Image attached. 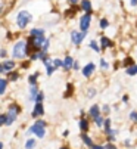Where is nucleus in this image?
Masks as SVG:
<instances>
[{
	"mask_svg": "<svg viewBox=\"0 0 137 149\" xmlns=\"http://www.w3.org/2000/svg\"><path fill=\"white\" fill-rule=\"evenodd\" d=\"M31 19H33V16H31V13H30V12H27V10H21V12L18 13V18H16L18 27L25 28V27H27V24L30 22Z\"/></svg>",
	"mask_w": 137,
	"mask_h": 149,
	"instance_id": "f257e3e1",
	"label": "nucleus"
},
{
	"mask_svg": "<svg viewBox=\"0 0 137 149\" xmlns=\"http://www.w3.org/2000/svg\"><path fill=\"white\" fill-rule=\"evenodd\" d=\"M27 55V45H25V41H18V43L15 45V47H13V56L15 58H18V59H21V58H24Z\"/></svg>",
	"mask_w": 137,
	"mask_h": 149,
	"instance_id": "f03ea898",
	"label": "nucleus"
},
{
	"mask_svg": "<svg viewBox=\"0 0 137 149\" xmlns=\"http://www.w3.org/2000/svg\"><path fill=\"white\" fill-rule=\"evenodd\" d=\"M44 125H46L44 121H37V123L31 127V129H30V132L34 133L37 137H44V133H46V132H44Z\"/></svg>",
	"mask_w": 137,
	"mask_h": 149,
	"instance_id": "7ed1b4c3",
	"label": "nucleus"
},
{
	"mask_svg": "<svg viewBox=\"0 0 137 149\" xmlns=\"http://www.w3.org/2000/svg\"><path fill=\"white\" fill-rule=\"evenodd\" d=\"M18 111H19L18 106H15V105L9 106V112H8V115H6V124H8V125H10V124L15 121V118H16V115H18Z\"/></svg>",
	"mask_w": 137,
	"mask_h": 149,
	"instance_id": "20e7f679",
	"label": "nucleus"
},
{
	"mask_svg": "<svg viewBox=\"0 0 137 149\" xmlns=\"http://www.w3.org/2000/svg\"><path fill=\"white\" fill-rule=\"evenodd\" d=\"M90 22H91V15L90 13H86L83 18H81V21H80V28H81V31H88V27H90Z\"/></svg>",
	"mask_w": 137,
	"mask_h": 149,
	"instance_id": "39448f33",
	"label": "nucleus"
},
{
	"mask_svg": "<svg viewBox=\"0 0 137 149\" xmlns=\"http://www.w3.org/2000/svg\"><path fill=\"white\" fill-rule=\"evenodd\" d=\"M86 36H87L86 31H83L81 34H80L78 31H72V33H71V40H72V43H74V45H80Z\"/></svg>",
	"mask_w": 137,
	"mask_h": 149,
	"instance_id": "423d86ee",
	"label": "nucleus"
},
{
	"mask_svg": "<svg viewBox=\"0 0 137 149\" xmlns=\"http://www.w3.org/2000/svg\"><path fill=\"white\" fill-rule=\"evenodd\" d=\"M95 70H96V65H95V63H87V65L83 68V74H84V77H90L91 74H93Z\"/></svg>",
	"mask_w": 137,
	"mask_h": 149,
	"instance_id": "0eeeda50",
	"label": "nucleus"
},
{
	"mask_svg": "<svg viewBox=\"0 0 137 149\" xmlns=\"http://www.w3.org/2000/svg\"><path fill=\"white\" fill-rule=\"evenodd\" d=\"M44 65H46V70H47V75H52V72L55 71V65H53V62H50L47 58L44 59Z\"/></svg>",
	"mask_w": 137,
	"mask_h": 149,
	"instance_id": "6e6552de",
	"label": "nucleus"
},
{
	"mask_svg": "<svg viewBox=\"0 0 137 149\" xmlns=\"http://www.w3.org/2000/svg\"><path fill=\"white\" fill-rule=\"evenodd\" d=\"M90 115L93 117V118H97V117L100 115V108H99L97 105H93V106L90 108Z\"/></svg>",
	"mask_w": 137,
	"mask_h": 149,
	"instance_id": "1a4fd4ad",
	"label": "nucleus"
},
{
	"mask_svg": "<svg viewBox=\"0 0 137 149\" xmlns=\"http://www.w3.org/2000/svg\"><path fill=\"white\" fill-rule=\"evenodd\" d=\"M72 67H74L72 58H71V56H66L65 61H63V68H65V70H70V68H72Z\"/></svg>",
	"mask_w": 137,
	"mask_h": 149,
	"instance_id": "9d476101",
	"label": "nucleus"
},
{
	"mask_svg": "<svg viewBox=\"0 0 137 149\" xmlns=\"http://www.w3.org/2000/svg\"><path fill=\"white\" fill-rule=\"evenodd\" d=\"M43 105L41 103H37L35 105V108H34V111H33V117H40V115H43Z\"/></svg>",
	"mask_w": 137,
	"mask_h": 149,
	"instance_id": "9b49d317",
	"label": "nucleus"
},
{
	"mask_svg": "<svg viewBox=\"0 0 137 149\" xmlns=\"http://www.w3.org/2000/svg\"><path fill=\"white\" fill-rule=\"evenodd\" d=\"M81 9L86 10L87 13H90V10H91V3H90V0H83V2H81Z\"/></svg>",
	"mask_w": 137,
	"mask_h": 149,
	"instance_id": "f8f14e48",
	"label": "nucleus"
},
{
	"mask_svg": "<svg viewBox=\"0 0 137 149\" xmlns=\"http://www.w3.org/2000/svg\"><path fill=\"white\" fill-rule=\"evenodd\" d=\"M31 37H44V30H41V28L31 30Z\"/></svg>",
	"mask_w": 137,
	"mask_h": 149,
	"instance_id": "ddd939ff",
	"label": "nucleus"
},
{
	"mask_svg": "<svg viewBox=\"0 0 137 149\" xmlns=\"http://www.w3.org/2000/svg\"><path fill=\"white\" fill-rule=\"evenodd\" d=\"M13 67H15V62H13V61H6V62L3 63L5 71H12V70H13Z\"/></svg>",
	"mask_w": 137,
	"mask_h": 149,
	"instance_id": "4468645a",
	"label": "nucleus"
},
{
	"mask_svg": "<svg viewBox=\"0 0 137 149\" xmlns=\"http://www.w3.org/2000/svg\"><path fill=\"white\" fill-rule=\"evenodd\" d=\"M100 43H102V47L103 49H106V47H109V46H112V41L108 38V37H102V40H100Z\"/></svg>",
	"mask_w": 137,
	"mask_h": 149,
	"instance_id": "2eb2a0df",
	"label": "nucleus"
},
{
	"mask_svg": "<svg viewBox=\"0 0 137 149\" xmlns=\"http://www.w3.org/2000/svg\"><path fill=\"white\" fill-rule=\"evenodd\" d=\"M37 95H38V89H37L35 86H33V87H31V90H30V97H31L33 100H35Z\"/></svg>",
	"mask_w": 137,
	"mask_h": 149,
	"instance_id": "dca6fc26",
	"label": "nucleus"
},
{
	"mask_svg": "<svg viewBox=\"0 0 137 149\" xmlns=\"http://www.w3.org/2000/svg\"><path fill=\"white\" fill-rule=\"evenodd\" d=\"M83 142H84L87 146H90V148H93V146H95V145H93V142H91V139H90L87 134H84V136H83Z\"/></svg>",
	"mask_w": 137,
	"mask_h": 149,
	"instance_id": "f3484780",
	"label": "nucleus"
},
{
	"mask_svg": "<svg viewBox=\"0 0 137 149\" xmlns=\"http://www.w3.org/2000/svg\"><path fill=\"white\" fill-rule=\"evenodd\" d=\"M127 74H128V75H134V74H137V65H131V67L127 70Z\"/></svg>",
	"mask_w": 137,
	"mask_h": 149,
	"instance_id": "a211bd4d",
	"label": "nucleus"
},
{
	"mask_svg": "<svg viewBox=\"0 0 137 149\" xmlns=\"http://www.w3.org/2000/svg\"><path fill=\"white\" fill-rule=\"evenodd\" d=\"M6 80H0V95H3L5 90H6Z\"/></svg>",
	"mask_w": 137,
	"mask_h": 149,
	"instance_id": "6ab92c4d",
	"label": "nucleus"
},
{
	"mask_svg": "<svg viewBox=\"0 0 137 149\" xmlns=\"http://www.w3.org/2000/svg\"><path fill=\"white\" fill-rule=\"evenodd\" d=\"M80 129H81L83 132H86V130L88 129V123H87L86 120H81V121H80Z\"/></svg>",
	"mask_w": 137,
	"mask_h": 149,
	"instance_id": "aec40b11",
	"label": "nucleus"
},
{
	"mask_svg": "<svg viewBox=\"0 0 137 149\" xmlns=\"http://www.w3.org/2000/svg\"><path fill=\"white\" fill-rule=\"evenodd\" d=\"M90 47L93 49L95 52H100V46L96 43V41H90Z\"/></svg>",
	"mask_w": 137,
	"mask_h": 149,
	"instance_id": "412c9836",
	"label": "nucleus"
},
{
	"mask_svg": "<svg viewBox=\"0 0 137 149\" xmlns=\"http://www.w3.org/2000/svg\"><path fill=\"white\" fill-rule=\"evenodd\" d=\"M34 146H35V140H34V139H30V140L27 142V145H25L27 149H33Z\"/></svg>",
	"mask_w": 137,
	"mask_h": 149,
	"instance_id": "4be33fe9",
	"label": "nucleus"
},
{
	"mask_svg": "<svg viewBox=\"0 0 137 149\" xmlns=\"http://www.w3.org/2000/svg\"><path fill=\"white\" fill-rule=\"evenodd\" d=\"M105 129H106V132H108V134L111 133V120H105Z\"/></svg>",
	"mask_w": 137,
	"mask_h": 149,
	"instance_id": "5701e85b",
	"label": "nucleus"
},
{
	"mask_svg": "<svg viewBox=\"0 0 137 149\" xmlns=\"http://www.w3.org/2000/svg\"><path fill=\"white\" fill-rule=\"evenodd\" d=\"M53 65H55V68H59V67H63V62L61 59H55L53 61Z\"/></svg>",
	"mask_w": 137,
	"mask_h": 149,
	"instance_id": "b1692460",
	"label": "nucleus"
},
{
	"mask_svg": "<svg viewBox=\"0 0 137 149\" xmlns=\"http://www.w3.org/2000/svg\"><path fill=\"white\" fill-rule=\"evenodd\" d=\"M95 123H96V125H97V127H100V125H102V124H103L105 121H103V118H102V117L99 115L97 118H95Z\"/></svg>",
	"mask_w": 137,
	"mask_h": 149,
	"instance_id": "393cba45",
	"label": "nucleus"
},
{
	"mask_svg": "<svg viewBox=\"0 0 137 149\" xmlns=\"http://www.w3.org/2000/svg\"><path fill=\"white\" fill-rule=\"evenodd\" d=\"M108 27V21L106 19H102L100 21V28H106Z\"/></svg>",
	"mask_w": 137,
	"mask_h": 149,
	"instance_id": "a878e982",
	"label": "nucleus"
},
{
	"mask_svg": "<svg viewBox=\"0 0 137 149\" xmlns=\"http://www.w3.org/2000/svg\"><path fill=\"white\" fill-rule=\"evenodd\" d=\"M100 65H102V68H103V70H106V68L109 67V65H108V62H106L105 59H102V61H100Z\"/></svg>",
	"mask_w": 137,
	"mask_h": 149,
	"instance_id": "bb28decb",
	"label": "nucleus"
},
{
	"mask_svg": "<svg viewBox=\"0 0 137 149\" xmlns=\"http://www.w3.org/2000/svg\"><path fill=\"white\" fill-rule=\"evenodd\" d=\"M41 100H43V93H38L37 97H35V102L37 103H41Z\"/></svg>",
	"mask_w": 137,
	"mask_h": 149,
	"instance_id": "cd10ccee",
	"label": "nucleus"
},
{
	"mask_svg": "<svg viewBox=\"0 0 137 149\" xmlns=\"http://www.w3.org/2000/svg\"><path fill=\"white\" fill-rule=\"evenodd\" d=\"M130 120H133V121H137V112H136V111L130 114Z\"/></svg>",
	"mask_w": 137,
	"mask_h": 149,
	"instance_id": "c85d7f7f",
	"label": "nucleus"
},
{
	"mask_svg": "<svg viewBox=\"0 0 137 149\" xmlns=\"http://www.w3.org/2000/svg\"><path fill=\"white\" fill-rule=\"evenodd\" d=\"M3 124H6V117L5 115H0V125H3Z\"/></svg>",
	"mask_w": 137,
	"mask_h": 149,
	"instance_id": "c756f323",
	"label": "nucleus"
},
{
	"mask_svg": "<svg viewBox=\"0 0 137 149\" xmlns=\"http://www.w3.org/2000/svg\"><path fill=\"white\" fill-rule=\"evenodd\" d=\"M47 47H49V40H46L43 45V50H47Z\"/></svg>",
	"mask_w": 137,
	"mask_h": 149,
	"instance_id": "7c9ffc66",
	"label": "nucleus"
},
{
	"mask_svg": "<svg viewBox=\"0 0 137 149\" xmlns=\"http://www.w3.org/2000/svg\"><path fill=\"white\" fill-rule=\"evenodd\" d=\"M35 78H37V74H35V75H31V77H30V83L34 84V83H35Z\"/></svg>",
	"mask_w": 137,
	"mask_h": 149,
	"instance_id": "2f4dec72",
	"label": "nucleus"
},
{
	"mask_svg": "<svg viewBox=\"0 0 137 149\" xmlns=\"http://www.w3.org/2000/svg\"><path fill=\"white\" fill-rule=\"evenodd\" d=\"M95 89H90V92H88V97H91V96H95Z\"/></svg>",
	"mask_w": 137,
	"mask_h": 149,
	"instance_id": "473e14b6",
	"label": "nucleus"
},
{
	"mask_svg": "<svg viewBox=\"0 0 137 149\" xmlns=\"http://www.w3.org/2000/svg\"><path fill=\"white\" fill-rule=\"evenodd\" d=\"M16 78H18V74H16V72L10 74V80H16Z\"/></svg>",
	"mask_w": 137,
	"mask_h": 149,
	"instance_id": "72a5a7b5",
	"label": "nucleus"
},
{
	"mask_svg": "<svg viewBox=\"0 0 137 149\" xmlns=\"http://www.w3.org/2000/svg\"><path fill=\"white\" fill-rule=\"evenodd\" d=\"M105 149H117V148H115V146H113V145H108V146H106Z\"/></svg>",
	"mask_w": 137,
	"mask_h": 149,
	"instance_id": "f704fd0d",
	"label": "nucleus"
},
{
	"mask_svg": "<svg viewBox=\"0 0 137 149\" xmlns=\"http://www.w3.org/2000/svg\"><path fill=\"white\" fill-rule=\"evenodd\" d=\"M93 149H105V148L100 146V145H97V146H93Z\"/></svg>",
	"mask_w": 137,
	"mask_h": 149,
	"instance_id": "c9c22d12",
	"label": "nucleus"
},
{
	"mask_svg": "<svg viewBox=\"0 0 137 149\" xmlns=\"http://www.w3.org/2000/svg\"><path fill=\"white\" fill-rule=\"evenodd\" d=\"M130 3H131V6H136V5H137V0H131Z\"/></svg>",
	"mask_w": 137,
	"mask_h": 149,
	"instance_id": "e433bc0d",
	"label": "nucleus"
},
{
	"mask_svg": "<svg viewBox=\"0 0 137 149\" xmlns=\"http://www.w3.org/2000/svg\"><path fill=\"white\" fill-rule=\"evenodd\" d=\"M0 56H3V58H5V56H6V52H5V50H2V52H0Z\"/></svg>",
	"mask_w": 137,
	"mask_h": 149,
	"instance_id": "4c0bfd02",
	"label": "nucleus"
},
{
	"mask_svg": "<svg viewBox=\"0 0 137 149\" xmlns=\"http://www.w3.org/2000/svg\"><path fill=\"white\" fill-rule=\"evenodd\" d=\"M103 111H105V112H109V106H108V105H106L105 108H103Z\"/></svg>",
	"mask_w": 137,
	"mask_h": 149,
	"instance_id": "58836bf2",
	"label": "nucleus"
},
{
	"mask_svg": "<svg viewBox=\"0 0 137 149\" xmlns=\"http://www.w3.org/2000/svg\"><path fill=\"white\" fill-rule=\"evenodd\" d=\"M70 3H77V0H68Z\"/></svg>",
	"mask_w": 137,
	"mask_h": 149,
	"instance_id": "ea45409f",
	"label": "nucleus"
},
{
	"mask_svg": "<svg viewBox=\"0 0 137 149\" xmlns=\"http://www.w3.org/2000/svg\"><path fill=\"white\" fill-rule=\"evenodd\" d=\"M2 71H5V68H3V65H0V72Z\"/></svg>",
	"mask_w": 137,
	"mask_h": 149,
	"instance_id": "a19ab883",
	"label": "nucleus"
},
{
	"mask_svg": "<svg viewBox=\"0 0 137 149\" xmlns=\"http://www.w3.org/2000/svg\"><path fill=\"white\" fill-rule=\"evenodd\" d=\"M2 148H3V143H2V142H0V149H2Z\"/></svg>",
	"mask_w": 137,
	"mask_h": 149,
	"instance_id": "79ce46f5",
	"label": "nucleus"
},
{
	"mask_svg": "<svg viewBox=\"0 0 137 149\" xmlns=\"http://www.w3.org/2000/svg\"><path fill=\"white\" fill-rule=\"evenodd\" d=\"M0 12H2V5H0Z\"/></svg>",
	"mask_w": 137,
	"mask_h": 149,
	"instance_id": "37998d69",
	"label": "nucleus"
},
{
	"mask_svg": "<svg viewBox=\"0 0 137 149\" xmlns=\"http://www.w3.org/2000/svg\"><path fill=\"white\" fill-rule=\"evenodd\" d=\"M61 149H68V148H61Z\"/></svg>",
	"mask_w": 137,
	"mask_h": 149,
	"instance_id": "c03bdc74",
	"label": "nucleus"
}]
</instances>
